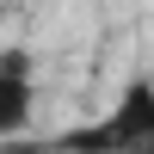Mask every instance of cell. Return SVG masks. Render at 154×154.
Instances as JSON below:
<instances>
[{"label": "cell", "instance_id": "7a4b0ae2", "mask_svg": "<svg viewBox=\"0 0 154 154\" xmlns=\"http://www.w3.org/2000/svg\"><path fill=\"white\" fill-rule=\"evenodd\" d=\"M37 117V62L25 43H6L0 49V142L25 136Z\"/></svg>", "mask_w": 154, "mask_h": 154}, {"label": "cell", "instance_id": "6da1fadb", "mask_svg": "<svg viewBox=\"0 0 154 154\" xmlns=\"http://www.w3.org/2000/svg\"><path fill=\"white\" fill-rule=\"evenodd\" d=\"M43 154H154V74H136L111 111H99L93 123H74L56 142H37Z\"/></svg>", "mask_w": 154, "mask_h": 154}]
</instances>
